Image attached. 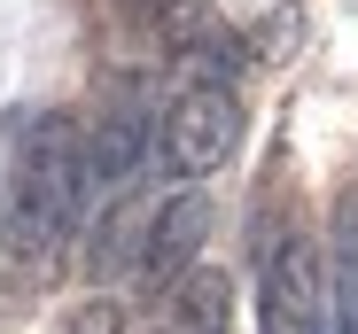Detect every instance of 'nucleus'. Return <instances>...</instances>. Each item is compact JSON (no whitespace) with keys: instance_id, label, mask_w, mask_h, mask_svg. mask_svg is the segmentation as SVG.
Wrapping results in <instances>:
<instances>
[{"instance_id":"nucleus-3","label":"nucleus","mask_w":358,"mask_h":334,"mask_svg":"<svg viewBox=\"0 0 358 334\" xmlns=\"http://www.w3.org/2000/svg\"><path fill=\"white\" fill-rule=\"evenodd\" d=\"M257 334H327V280H320V249L312 241L288 234V249H273Z\"/></svg>"},{"instance_id":"nucleus-8","label":"nucleus","mask_w":358,"mask_h":334,"mask_svg":"<svg viewBox=\"0 0 358 334\" xmlns=\"http://www.w3.org/2000/svg\"><path fill=\"white\" fill-rule=\"evenodd\" d=\"M327 334H358V202L335 210V296H327Z\"/></svg>"},{"instance_id":"nucleus-10","label":"nucleus","mask_w":358,"mask_h":334,"mask_svg":"<svg viewBox=\"0 0 358 334\" xmlns=\"http://www.w3.org/2000/svg\"><path fill=\"white\" fill-rule=\"evenodd\" d=\"M164 334H171V326H164Z\"/></svg>"},{"instance_id":"nucleus-7","label":"nucleus","mask_w":358,"mask_h":334,"mask_svg":"<svg viewBox=\"0 0 358 334\" xmlns=\"http://www.w3.org/2000/svg\"><path fill=\"white\" fill-rule=\"evenodd\" d=\"M148 218H156V210H148ZM148 218H141V195H117V210L101 218V234H94V249H86V272H94V280H109V272L141 264V241H148Z\"/></svg>"},{"instance_id":"nucleus-5","label":"nucleus","mask_w":358,"mask_h":334,"mask_svg":"<svg viewBox=\"0 0 358 334\" xmlns=\"http://www.w3.org/2000/svg\"><path fill=\"white\" fill-rule=\"evenodd\" d=\"M141 163H148V117L117 109V117H101V132H86V179H94V202L133 195Z\"/></svg>"},{"instance_id":"nucleus-2","label":"nucleus","mask_w":358,"mask_h":334,"mask_svg":"<svg viewBox=\"0 0 358 334\" xmlns=\"http://www.w3.org/2000/svg\"><path fill=\"white\" fill-rule=\"evenodd\" d=\"M234 148H242V101H234L226 86H187L171 101V117H164V163L179 179L218 172Z\"/></svg>"},{"instance_id":"nucleus-4","label":"nucleus","mask_w":358,"mask_h":334,"mask_svg":"<svg viewBox=\"0 0 358 334\" xmlns=\"http://www.w3.org/2000/svg\"><path fill=\"white\" fill-rule=\"evenodd\" d=\"M203 234H210V202L187 187V195H171L156 218H148V241H141V280L148 288H179L195 272L203 257Z\"/></svg>"},{"instance_id":"nucleus-9","label":"nucleus","mask_w":358,"mask_h":334,"mask_svg":"<svg viewBox=\"0 0 358 334\" xmlns=\"http://www.w3.org/2000/svg\"><path fill=\"white\" fill-rule=\"evenodd\" d=\"M55 334H117V303H109V296H94V303H78L63 326H55Z\"/></svg>"},{"instance_id":"nucleus-1","label":"nucleus","mask_w":358,"mask_h":334,"mask_svg":"<svg viewBox=\"0 0 358 334\" xmlns=\"http://www.w3.org/2000/svg\"><path fill=\"white\" fill-rule=\"evenodd\" d=\"M94 210V179H86V132L71 117H39L16 163V202H8V249L47 272V257L71 241V226Z\"/></svg>"},{"instance_id":"nucleus-6","label":"nucleus","mask_w":358,"mask_h":334,"mask_svg":"<svg viewBox=\"0 0 358 334\" xmlns=\"http://www.w3.org/2000/svg\"><path fill=\"white\" fill-rule=\"evenodd\" d=\"M226 319H234L226 272H218V264H195L187 280L171 288V334H226Z\"/></svg>"}]
</instances>
